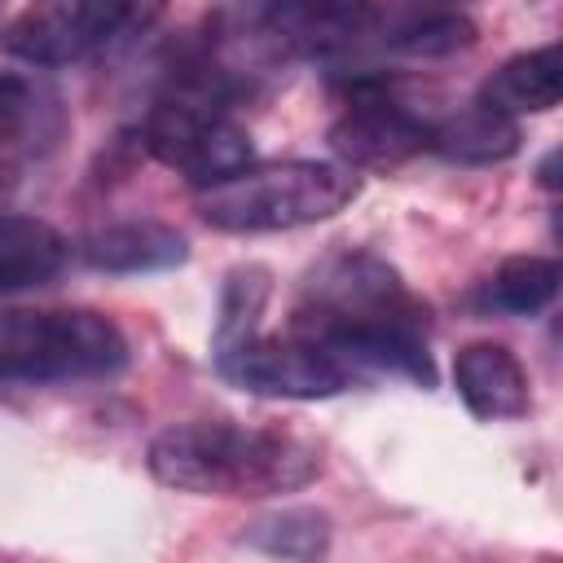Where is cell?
<instances>
[{"label":"cell","instance_id":"cell-1","mask_svg":"<svg viewBox=\"0 0 563 563\" xmlns=\"http://www.w3.org/2000/svg\"><path fill=\"white\" fill-rule=\"evenodd\" d=\"M290 330L325 347L352 383L383 374L422 387L435 383L427 352V303L374 251H330L308 273Z\"/></svg>","mask_w":563,"mask_h":563},{"label":"cell","instance_id":"cell-2","mask_svg":"<svg viewBox=\"0 0 563 563\" xmlns=\"http://www.w3.org/2000/svg\"><path fill=\"white\" fill-rule=\"evenodd\" d=\"M150 475L194 497H282L317 479L321 457L308 440L277 427L229 418L172 422L150 440Z\"/></svg>","mask_w":563,"mask_h":563},{"label":"cell","instance_id":"cell-3","mask_svg":"<svg viewBox=\"0 0 563 563\" xmlns=\"http://www.w3.org/2000/svg\"><path fill=\"white\" fill-rule=\"evenodd\" d=\"M361 194V176L343 163L277 158L198 189V216L220 233H282L339 216Z\"/></svg>","mask_w":563,"mask_h":563},{"label":"cell","instance_id":"cell-4","mask_svg":"<svg viewBox=\"0 0 563 563\" xmlns=\"http://www.w3.org/2000/svg\"><path fill=\"white\" fill-rule=\"evenodd\" d=\"M123 330L92 308H40L0 317V361L13 383H106L128 369Z\"/></svg>","mask_w":563,"mask_h":563},{"label":"cell","instance_id":"cell-5","mask_svg":"<svg viewBox=\"0 0 563 563\" xmlns=\"http://www.w3.org/2000/svg\"><path fill=\"white\" fill-rule=\"evenodd\" d=\"M167 0H31L4 26V53L26 66H70L150 35Z\"/></svg>","mask_w":563,"mask_h":563},{"label":"cell","instance_id":"cell-6","mask_svg":"<svg viewBox=\"0 0 563 563\" xmlns=\"http://www.w3.org/2000/svg\"><path fill=\"white\" fill-rule=\"evenodd\" d=\"M141 141L163 167L185 176L194 189H207V185L242 172L246 163H255L251 132L242 123H233L207 97H167V101H158L145 114Z\"/></svg>","mask_w":563,"mask_h":563},{"label":"cell","instance_id":"cell-7","mask_svg":"<svg viewBox=\"0 0 563 563\" xmlns=\"http://www.w3.org/2000/svg\"><path fill=\"white\" fill-rule=\"evenodd\" d=\"M216 369L242 391L282 396V400H330L352 387L347 369L299 330L255 334L238 352L216 361Z\"/></svg>","mask_w":563,"mask_h":563},{"label":"cell","instance_id":"cell-8","mask_svg":"<svg viewBox=\"0 0 563 563\" xmlns=\"http://www.w3.org/2000/svg\"><path fill=\"white\" fill-rule=\"evenodd\" d=\"M431 141V123L383 84H361L330 128V150L352 172H396Z\"/></svg>","mask_w":563,"mask_h":563},{"label":"cell","instance_id":"cell-9","mask_svg":"<svg viewBox=\"0 0 563 563\" xmlns=\"http://www.w3.org/2000/svg\"><path fill=\"white\" fill-rule=\"evenodd\" d=\"M378 22L374 0H268L264 35L286 57H334L361 44Z\"/></svg>","mask_w":563,"mask_h":563},{"label":"cell","instance_id":"cell-10","mask_svg":"<svg viewBox=\"0 0 563 563\" xmlns=\"http://www.w3.org/2000/svg\"><path fill=\"white\" fill-rule=\"evenodd\" d=\"M453 387H457L462 405L471 409V418H479V422L523 418L532 405L528 369L519 365V356L506 343H493V339L466 343L453 356Z\"/></svg>","mask_w":563,"mask_h":563},{"label":"cell","instance_id":"cell-11","mask_svg":"<svg viewBox=\"0 0 563 563\" xmlns=\"http://www.w3.org/2000/svg\"><path fill=\"white\" fill-rule=\"evenodd\" d=\"M79 260L97 273H163L189 260L185 238L163 220H114L79 242Z\"/></svg>","mask_w":563,"mask_h":563},{"label":"cell","instance_id":"cell-12","mask_svg":"<svg viewBox=\"0 0 563 563\" xmlns=\"http://www.w3.org/2000/svg\"><path fill=\"white\" fill-rule=\"evenodd\" d=\"M66 260H70V242L48 220L0 211V295L40 290L57 282Z\"/></svg>","mask_w":563,"mask_h":563},{"label":"cell","instance_id":"cell-13","mask_svg":"<svg viewBox=\"0 0 563 563\" xmlns=\"http://www.w3.org/2000/svg\"><path fill=\"white\" fill-rule=\"evenodd\" d=\"M563 97V53L559 44H541V48H528L510 62H501L484 88H479V101L519 119V114H545L554 110Z\"/></svg>","mask_w":563,"mask_h":563},{"label":"cell","instance_id":"cell-14","mask_svg":"<svg viewBox=\"0 0 563 563\" xmlns=\"http://www.w3.org/2000/svg\"><path fill=\"white\" fill-rule=\"evenodd\" d=\"M427 150H435L449 163L493 167V163H506L519 154V123L484 101H471V106L453 110L449 119L431 123Z\"/></svg>","mask_w":563,"mask_h":563},{"label":"cell","instance_id":"cell-15","mask_svg":"<svg viewBox=\"0 0 563 563\" xmlns=\"http://www.w3.org/2000/svg\"><path fill=\"white\" fill-rule=\"evenodd\" d=\"M273 295V277L260 264H238L224 286H220V317H216V334H211V356L224 361L229 352H238L246 339L260 334V317L268 308Z\"/></svg>","mask_w":563,"mask_h":563},{"label":"cell","instance_id":"cell-16","mask_svg":"<svg viewBox=\"0 0 563 563\" xmlns=\"http://www.w3.org/2000/svg\"><path fill=\"white\" fill-rule=\"evenodd\" d=\"M559 277L563 268L550 255H510L484 282V308H497L510 317H537L559 295Z\"/></svg>","mask_w":563,"mask_h":563},{"label":"cell","instance_id":"cell-17","mask_svg":"<svg viewBox=\"0 0 563 563\" xmlns=\"http://www.w3.org/2000/svg\"><path fill=\"white\" fill-rule=\"evenodd\" d=\"M334 523L325 510L312 506H286L273 515H260L255 523H246L242 541L273 554V559H321L330 550Z\"/></svg>","mask_w":563,"mask_h":563},{"label":"cell","instance_id":"cell-18","mask_svg":"<svg viewBox=\"0 0 563 563\" xmlns=\"http://www.w3.org/2000/svg\"><path fill=\"white\" fill-rule=\"evenodd\" d=\"M391 44L409 57H453L475 44V22L462 13H431L413 26H405Z\"/></svg>","mask_w":563,"mask_h":563},{"label":"cell","instance_id":"cell-19","mask_svg":"<svg viewBox=\"0 0 563 563\" xmlns=\"http://www.w3.org/2000/svg\"><path fill=\"white\" fill-rule=\"evenodd\" d=\"M35 114H40L35 88L26 79H18V75H0V150L18 145L31 132Z\"/></svg>","mask_w":563,"mask_h":563},{"label":"cell","instance_id":"cell-20","mask_svg":"<svg viewBox=\"0 0 563 563\" xmlns=\"http://www.w3.org/2000/svg\"><path fill=\"white\" fill-rule=\"evenodd\" d=\"M0 387H13V378H9V369H4V361H0Z\"/></svg>","mask_w":563,"mask_h":563},{"label":"cell","instance_id":"cell-21","mask_svg":"<svg viewBox=\"0 0 563 563\" xmlns=\"http://www.w3.org/2000/svg\"><path fill=\"white\" fill-rule=\"evenodd\" d=\"M0 189H4V176H0Z\"/></svg>","mask_w":563,"mask_h":563}]
</instances>
